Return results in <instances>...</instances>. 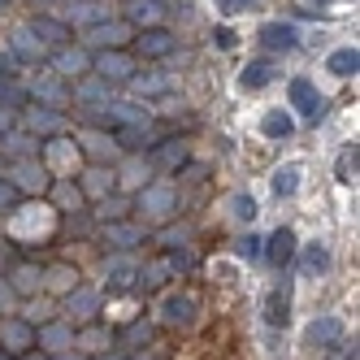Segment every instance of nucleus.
<instances>
[{"label": "nucleus", "instance_id": "obj_1", "mask_svg": "<svg viewBox=\"0 0 360 360\" xmlns=\"http://www.w3.org/2000/svg\"><path fill=\"white\" fill-rule=\"evenodd\" d=\"M91 74H96V79H105L109 87H113V83H131L135 61L126 57L122 48H105V53H96V57H91Z\"/></svg>", "mask_w": 360, "mask_h": 360}, {"label": "nucleus", "instance_id": "obj_2", "mask_svg": "<svg viewBox=\"0 0 360 360\" xmlns=\"http://www.w3.org/2000/svg\"><path fill=\"white\" fill-rule=\"evenodd\" d=\"M96 122L105 126H148V105H135V100H109V105H100Z\"/></svg>", "mask_w": 360, "mask_h": 360}, {"label": "nucleus", "instance_id": "obj_3", "mask_svg": "<svg viewBox=\"0 0 360 360\" xmlns=\"http://www.w3.org/2000/svg\"><path fill=\"white\" fill-rule=\"evenodd\" d=\"M31 96L39 100L44 109H57V113L70 105V91L61 87V74H57V70H39L35 83H31Z\"/></svg>", "mask_w": 360, "mask_h": 360}, {"label": "nucleus", "instance_id": "obj_4", "mask_svg": "<svg viewBox=\"0 0 360 360\" xmlns=\"http://www.w3.org/2000/svg\"><path fill=\"white\" fill-rule=\"evenodd\" d=\"M265 321L269 326H287L291 321V278L287 274L265 291Z\"/></svg>", "mask_w": 360, "mask_h": 360}, {"label": "nucleus", "instance_id": "obj_5", "mask_svg": "<svg viewBox=\"0 0 360 360\" xmlns=\"http://www.w3.org/2000/svg\"><path fill=\"white\" fill-rule=\"evenodd\" d=\"M261 243H265L261 252L269 256V265H274L278 274H282V269H287V265L295 261V230H291V226H278L274 235H269V239H261Z\"/></svg>", "mask_w": 360, "mask_h": 360}, {"label": "nucleus", "instance_id": "obj_6", "mask_svg": "<svg viewBox=\"0 0 360 360\" xmlns=\"http://www.w3.org/2000/svg\"><path fill=\"white\" fill-rule=\"evenodd\" d=\"M87 39L100 44V48H122V44L135 39V27L131 22H117V18H105V22H96V27H87Z\"/></svg>", "mask_w": 360, "mask_h": 360}, {"label": "nucleus", "instance_id": "obj_7", "mask_svg": "<svg viewBox=\"0 0 360 360\" xmlns=\"http://www.w3.org/2000/svg\"><path fill=\"white\" fill-rule=\"evenodd\" d=\"M9 53H13L18 61H27V65H39V61L48 57V48L39 44V35H35L31 27H18V31H9Z\"/></svg>", "mask_w": 360, "mask_h": 360}, {"label": "nucleus", "instance_id": "obj_8", "mask_svg": "<svg viewBox=\"0 0 360 360\" xmlns=\"http://www.w3.org/2000/svg\"><path fill=\"white\" fill-rule=\"evenodd\" d=\"M291 105H300V113H304L308 122H317V117L326 113V96L308 83V79H291Z\"/></svg>", "mask_w": 360, "mask_h": 360}, {"label": "nucleus", "instance_id": "obj_9", "mask_svg": "<svg viewBox=\"0 0 360 360\" xmlns=\"http://www.w3.org/2000/svg\"><path fill=\"white\" fill-rule=\"evenodd\" d=\"M187 165V143L183 139H165L148 148V169H178Z\"/></svg>", "mask_w": 360, "mask_h": 360}, {"label": "nucleus", "instance_id": "obj_10", "mask_svg": "<svg viewBox=\"0 0 360 360\" xmlns=\"http://www.w3.org/2000/svg\"><path fill=\"white\" fill-rule=\"evenodd\" d=\"M53 70L61 74V79H83V74H91V57L83 53V48H57L53 53Z\"/></svg>", "mask_w": 360, "mask_h": 360}, {"label": "nucleus", "instance_id": "obj_11", "mask_svg": "<svg viewBox=\"0 0 360 360\" xmlns=\"http://www.w3.org/2000/svg\"><path fill=\"white\" fill-rule=\"evenodd\" d=\"M343 339V321L339 317H321V321H308V330H304V347H334Z\"/></svg>", "mask_w": 360, "mask_h": 360}, {"label": "nucleus", "instance_id": "obj_12", "mask_svg": "<svg viewBox=\"0 0 360 360\" xmlns=\"http://www.w3.org/2000/svg\"><path fill=\"white\" fill-rule=\"evenodd\" d=\"M0 343H5V352H27V347H35V330H31V321L5 317V321H0Z\"/></svg>", "mask_w": 360, "mask_h": 360}, {"label": "nucleus", "instance_id": "obj_13", "mask_svg": "<svg viewBox=\"0 0 360 360\" xmlns=\"http://www.w3.org/2000/svg\"><path fill=\"white\" fill-rule=\"evenodd\" d=\"M31 31L39 35V44H44V48H65V44H70V35H74V31H70V22L48 18V13H39V18L31 22Z\"/></svg>", "mask_w": 360, "mask_h": 360}, {"label": "nucleus", "instance_id": "obj_14", "mask_svg": "<svg viewBox=\"0 0 360 360\" xmlns=\"http://www.w3.org/2000/svg\"><path fill=\"white\" fill-rule=\"evenodd\" d=\"M161 321L165 326H191V317H195V300L191 295H178V291H169L165 300H161Z\"/></svg>", "mask_w": 360, "mask_h": 360}, {"label": "nucleus", "instance_id": "obj_15", "mask_svg": "<svg viewBox=\"0 0 360 360\" xmlns=\"http://www.w3.org/2000/svg\"><path fill=\"white\" fill-rule=\"evenodd\" d=\"M0 157L31 161V157H39V139L27 135V131H5V135H0Z\"/></svg>", "mask_w": 360, "mask_h": 360}, {"label": "nucleus", "instance_id": "obj_16", "mask_svg": "<svg viewBox=\"0 0 360 360\" xmlns=\"http://www.w3.org/2000/svg\"><path fill=\"white\" fill-rule=\"evenodd\" d=\"M135 48L143 57H169L174 53V35L165 27H143V31H135Z\"/></svg>", "mask_w": 360, "mask_h": 360}, {"label": "nucleus", "instance_id": "obj_17", "mask_svg": "<svg viewBox=\"0 0 360 360\" xmlns=\"http://www.w3.org/2000/svg\"><path fill=\"white\" fill-rule=\"evenodd\" d=\"M22 122H27V131H35V135H57L61 131V113L44 109V105H22Z\"/></svg>", "mask_w": 360, "mask_h": 360}, {"label": "nucleus", "instance_id": "obj_18", "mask_svg": "<svg viewBox=\"0 0 360 360\" xmlns=\"http://www.w3.org/2000/svg\"><path fill=\"white\" fill-rule=\"evenodd\" d=\"M105 278H109V291H126L139 278V261L135 256H113V261H105Z\"/></svg>", "mask_w": 360, "mask_h": 360}, {"label": "nucleus", "instance_id": "obj_19", "mask_svg": "<svg viewBox=\"0 0 360 360\" xmlns=\"http://www.w3.org/2000/svg\"><path fill=\"white\" fill-rule=\"evenodd\" d=\"M109 18L105 0H70L65 5V22H79V27H96V22Z\"/></svg>", "mask_w": 360, "mask_h": 360}, {"label": "nucleus", "instance_id": "obj_20", "mask_svg": "<svg viewBox=\"0 0 360 360\" xmlns=\"http://www.w3.org/2000/svg\"><path fill=\"white\" fill-rule=\"evenodd\" d=\"M174 204H178V191L174 187H143V195H139V209L152 213V217L174 213Z\"/></svg>", "mask_w": 360, "mask_h": 360}, {"label": "nucleus", "instance_id": "obj_21", "mask_svg": "<svg viewBox=\"0 0 360 360\" xmlns=\"http://www.w3.org/2000/svg\"><path fill=\"white\" fill-rule=\"evenodd\" d=\"M165 18V5L161 0H131V9H126V22L139 31V27H161Z\"/></svg>", "mask_w": 360, "mask_h": 360}, {"label": "nucleus", "instance_id": "obj_22", "mask_svg": "<svg viewBox=\"0 0 360 360\" xmlns=\"http://www.w3.org/2000/svg\"><path fill=\"white\" fill-rule=\"evenodd\" d=\"M9 183H13V187H27V191H44L48 183H53V174H48V169H35V157H31V161H18V169H13Z\"/></svg>", "mask_w": 360, "mask_h": 360}, {"label": "nucleus", "instance_id": "obj_23", "mask_svg": "<svg viewBox=\"0 0 360 360\" xmlns=\"http://www.w3.org/2000/svg\"><path fill=\"white\" fill-rule=\"evenodd\" d=\"M35 343L48 347V352H70V347H74V330L61 326V321H48V326L35 334Z\"/></svg>", "mask_w": 360, "mask_h": 360}, {"label": "nucleus", "instance_id": "obj_24", "mask_svg": "<svg viewBox=\"0 0 360 360\" xmlns=\"http://www.w3.org/2000/svg\"><path fill=\"white\" fill-rule=\"evenodd\" d=\"M65 308L74 313V321H91V317H96V308H100V295L87 291V287H74V291L65 295Z\"/></svg>", "mask_w": 360, "mask_h": 360}, {"label": "nucleus", "instance_id": "obj_25", "mask_svg": "<svg viewBox=\"0 0 360 360\" xmlns=\"http://www.w3.org/2000/svg\"><path fill=\"white\" fill-rule=\"evenodd\" d=\"M74 96H79L83 105H96V109L113 100V96H109V83H105V79H96V74H83V79H79V87H74Z\"/></svg>", "mask_w": 360, "mask_h": 360}, {"label": "nucleus", "instance_id": "obj_26", "mask_svg": "<svg viewBox=\"0 0 360 360\" xmlns=\"http://www.w3.org/2000/svg\"><path fill=\"white\" fill-rule=\"evenodd\" d=\"M278 79V70H274V61H248V70L239 74V83H243V91H261L265 83H274Z\"/></svg>", "mask_w": 360, "mask_h": 360}, {"label": "nucleus", "instance_id": "obj_27", "mask_svg": "<svg viewBox=\"0 0 360 360\" xmlns=\"http://www.w3.org/2000/svg\"><path fill=\"white\" fill-rule=\"evenodd\" d=\"M300 269H304V278H321L326 269H330V248L317 239V243H308L304 248V256H300Z\"/></svg>", "mask_w": 360, "mask_h": 360}, {"label": "nucleus", "instance_id": "obj_28", "mask_svg": "<svg viewBox=\"0 0 360 360\" xmlns=\"http://www.w3.org/2000/svg\"><path fill=\"white\" fill-rule=\"evenodd\" d=\"M261 44L287 53V48H295V27H291V22H265V27H261Z\"/></svg>", "mask_w": 360, "mask_h": 360}, {"label": "nucleus", "instance_id": "obj_29", "mask_svg": "<svg viewBox=\"0 0 360 360\" xmlns=\"http://www.w3.org/2000/svg\"><path fill=\"white\" fill-rule=\"evenodd\" d=\"M105 243H113V248H135V243H143V230L135 221H113V226H105Z\"/></svg>", "mask_w": 360, "mask_h": 360}, {"label": "nucleus", "instance_id": "obj_30", "mask_svg": "<svg viewBox=\"0 0 360 360\" xmlns=\"http://www.w3.org/2000/svg\"><path fill=\"white\" fill-rule=\"evenodd\" d=\"M9 287H13V295H35V291L44 287V274H39L35 265H18V269H13V282H9Z\"/></svg>", "mask_w": 360, "mask_h": 360}, {"label": "nucleus", "instance_id": "obj_31", "mask_svg": "<svg viewBox=\"0 0 360 360\" xmlns=\"http://www.w3.org/2000/svg\"><path fill=\"white\" fill-rule=\"evenodd\" d=\"M326 70H330V74H339V79H347V74L360 70V53H356V48H339V53H330Z\"/></svg>", "mask_w": 360, "mask_h": 360}, {"label": "nucleus", "instance_id": "obj_32", "mask_svg": "<svg viewBox=\"0 0 360 360\" xmlns=\"http://www.w3.org/2000/svg\"><path fill=\"white\" fill-rule=\"evenodd\" d=\"M261 131L269 135V139H291V131H295V122L282 113V109H274V113H265V122H261Z\"/></svg>", "mask_w": 360, "mask_h": 360}, {"label": "nucleus", "instance_id": "obj_33", "mask_svg": "<svg viewBox=\"0 0 360 360\" xmlns=\"http://www.w3.org/2000/svg\"><path fill=\"white\" fill-rule=\"evenodd\" d=\"M113 187V174L105 169V165H91L87 174H83V195H105Z\"/></svg>", "mask_w": 360, "mask_h": 360}, {"label": "nucleus", "instance_id": "obj_34", "mask_svg": "<svg viewBox=\"0 0 360 360\" xmlns=\"http://www.w3.org/2000/svg\"><path fill=\"white\" fill-rule=\"evenodd\" d=\"M131 87L139 96H161V91H169V79H161V74H131Z\"/></svg>", "mask_w": 360, "mask_h": 360}, {"label": "nucleus", "instance_id": "obj_35", "mask_svg": "<svg viewBox=\"0 0 360 360\" xmlns=\"http://www.w3.org/2000/svg\"><path fill=\"white\" fill-rule=\"evenodd\" d=\"M295 187H300V165H282L274 174V195H295Z\"/></svg>", "mask_w": 360, "mask_h": 360}, {"label": "nucleus", "instance_id": "obj_36", "mask_svg": "<svg viewBox=\"0 0 360 360\" xmlns=\"http://www.w3.org/2000/svg\"><path fill=\"white\" fill-rule=\"evenodd\" d=\"M109 343H113V334H109V330H100V326L79 334V347H83V352H91V356H96V352H109Z\"/></svg>", "mask_w": 360, "mask_h": 360}, {"label": "nucleus", "instance_id": "obj_37", "mask_svg": "<svg viewBox=\"0 0 360 360\" xmlns=\"http://www.w3.org/2000/svg\"><path fill=\"white\" fill-rule=\"evenodd\" d=\"M122 152H139L143 143H148V135H143V126H117V139H113Z\"/></svg>", "mask_w": 360, "mask_h": 360}, {"label": "nucleus", "instance_id": "obj_38", "mask_svg": "<svg viewBox=\"0 0 360 360\" xmlns=\"http://www.w3.org/2000/svg\"><path fill=\"white\" fill-rule=\"evenodd\" d=\"M22 105H27V91H22L18 83H9V79H0V109H22Z\"/></svg>", "mask_w": 360, "mask_h": 360}, {"label": "nucleus", "instance_id": "obj_39", "mask_svg": "<svg viewBox=\"0 0 360 360\" xmlns=\"http://www.w3.org/2000/svg\"><path fill=\"white\" fill-rule=\"evenodd\" d=\"M356 161H360L356 143H352V148H343V152H339V169H334V178H339V183H352V178H356Z\"/></svg>", "mask_w": 360, "mask_h": 360}, {"label": "nucleus", "instance_id": "obj_40", "mask_svg": "<svg viewBox=\"0 0 360 360\" xmlns=\"http://www.w3.org/2000/svg\"><path fill=\"white\" fill-rule=\"evenodd\" d=\"M148 339H152V326H148V321H131V330L122 334L126 352H131V347H139V343H148Z\"/></svg>", "mask_w": 360, "mask_h": 360}, {"label": "nucleus", "instance_id": "obj_41", "mask_svg": "<svg viewBox=\"0 0 360 360\" xmlns=\"http://www.w3.org/2000/svg\"><path fill=\"white\" fill-rule=\"evenodd\" d=\"M83 152H91L96 161H109L113 157V143H105V135H83Z\"/></svg>", "mask_w": 360, "mask_h": 360}, {"label": "nucleus", "instance_id": "obj_42", "mask_svg": "<svg viewBox=\"0 0 360 360\" xmlns=\"http://www.w3.org/2000/svg\"><path fill=\"white\" fill-rule=\"evenodd\" d=\"M57 200H61V213H70V204H74V209L83 204V191H79V187H70V183H61V178H57Z\"/></svg>", "mask_w": 360, "mask_h": 360}, {"label": "nucleus", "instance_id": "obj_43", "mask_svg": "<svg viewBox=\"0 0 360 360\" xmlns=\"http://www.w3.org/2000/svg\"><path fill=\"white\" fill-rule=\"evenodd\" d=\"M230 213H235L239 221H252L256 217V200L252 195H235V200H230Z\"/></svg>", "mask_w": 360, "mask_h": 360}, {"label": "nucleus", "instance_id": "obj_44", "mask_svg": "<svg viewBox=\"0 0 360 360\" xmlns=\"http://www.w3.org/2000/svg\"><path fill=\"white\" fill-rule=\"evenodd\" d=\"M18 209V187L9 178H0V213H13Z\"/></svg>", "mask_w": 360, "mask_h": 360}, {"label": "nucleus", "instance_id": "obj_45", "mask_svg": "<svg viewBox=\"0 0 360 360\" xmlns=\"http://www.w3.org/2000/svg\"><path fill=\"white\" fill-rule=\"evenodd\" d=\"M48 278H53V287H61V291H74V278H79V274H74L70 265H57V269H48Z\"/></svg>", "mask_w": 360, "mask_h": 360}, {"label": "nucleus", "instance_id": "obj_46", "mask_svg": "<svg viewBox=\"0 0 360 360\" xmlns=\"http://www.w3.org/2000/svg\"><path fill=\"white\" fill-rule=\"evenodd\" d=\"M100 217H113V221H122L126 217V200H100Z\"/></svg>", "mask_w": 360, "mask_h": 360}, {"label": "nucleus", "instance_id": "obj_47", "mask_svg": "<svg viewBox=\"0 0 360 360\" xmlns=\"http://www.w3.org/2000/svg\"><path fill=\"white\" fill-rule=\"evenodd\" d=\"M243 261H256L261 256V235H248V239H239V248H235Z\"/></svg>", "mask_w": 360, "mask_h": 360}, {"label": "nucleus", "instance_id": "obj_48", "mask_svg": "<svg viewBox=\"0 0 360 360\" xmlns=\"http://www.w3.org/2000/svg\"><path fill=\"white\" fill-rule=\"evenodd\" d=\"M122 174H126V187H143L148 183V161H143V169L131 165V169H122Z\"/></svg>", "mask_w": 360, "mask_h": 360}, {"label": "nucleus", "instance_id": "obj_49", "mask_svg": "<svg viewBox=\"0 0 360 360\" xmlns=\"http://www.w3.org/2000/svg\"><path fill=\"white\" fill-rule=\"evenodd\" d=\"M9 304H13V287L0 278V313H9Z\"/></svg>", "mask_w": 360, "mask_h": 360}, {"label": "nucleus", "instance_id": "obj_50", "mask_svg": "<svg viewBox=\"0 0 360 360\" xmlns=\"http://www.w3.org/2000/svg\"><path fill=\"white\" fill-rule=\"evenodd\" d=\"M0 74H18V57L9 53V48H5V53H0Z\"/></svg>", "mask_w": 360, "mask_h": 360}, {"label": "nucleus", "instance_id": "obj_51", "mask_svg": "<svg viewBox=\"0 0 360 360\" xmlns=\"http://www.w3.org/2000/svg\"><path fill=\"white\" fill-rule=\"evenodd\" d=\"M256 0H226V13H243V9H252Z\"/></svg>", "mask_w": 360, "mask_h": 360}, {"label": "nucleus", "instance_id": "obj_52", "mask_svg": "<svg viewBox=\"0 0 360 360\" xmlns=\"http://www.w3.org/2000/svg\"><path fill=\"white\" fill-rule=\"evenodd\" d=\"M217 44H221V48H235V31L221 27V31H217Z\"/></svg>", "mask_w": 360, "mask_h": 360}, {"label": "nucleus", "instance_id": "obj_53", "mask_svg": "<svg viewBox=\"0 0 360 360\" xmlns=\"http://www.w3.org/2000/svg\"><path fill=\"white\" fill-rule=\"evenodd\" d=\"M9 126H13V109H0V135H5Z\"/></svg>", "mask_w": 360, "mask_h": 360}, {"label": "nucleus", "instance_id": "obj_54", "mask_svg": "<svg viewBox=\"0 0 360 360\" xmlns=\"http://www.w3.org/2000/svg\"><path fill=\"white\" fill-rule=\"evenodd\" d=\"M57 360H87V356H79V352H57Z\"/></svg>", "mask_w": 360, "mask_h": 360}, {"label": "nucleus", "instance_id": "obj_55", "mask_svg": "<svg viewBox=\"0 0 360 360\" xmlns=\"http://www.w3.org/2000/svg\"><path fill=\"white\" fill-rule=\"evenodd\" d=\"M22 360H44V356L39 352H22Z\"/></svg>", "mask_w": 360, "mask_h": 360}, {"label": "nucleus", "instance_id": "obj_56", "mask_svg": "<svg viewBox=\"0 0 360 360\" xmlns=\"http://www.w3.org/2000/svg\"><path fill=\"white\" fill-rule=\"evenodd\" d=\"M9 261V248H0V265H5Z\"/></svg>", "mask_w": 360, "mask_h": 360}, {"label": "nucleus", "instance_id": "obj_57", "mask_svg": "<svg viewBox=\"0 0 360 360\" xmlns=\"http://www.w3.org/2000/svg\"><path fill=\"white\" fill-rule=\"evenodd\" d=\"M0 360H13V356H9V352H5V347H0Z\"/></svg>", "mask_w": 360, "mask_h": 360}, {"label": "nucleus", "instance_id": "obj_58", "mask_svg": "<svg viewBox=\"0 0 360 360\" xmlns=\"http://www.w3.org/2000/svg\"><path fill=\"white\" fill-rule=\"evenodd\" d=\"M308 5H330V0H308Z\"/></svg>", "mask_w": 360, "mask_h": 360}, {"label": "nucleus", "instance_id": "obj_59", "mask_svg": "<svg viewBox=\"0 0 360 360\" xmlns=\"http://www.w3.org/2000/svg\"><path fill=\"white\" fill-rule=\"evenodd\" d=\"M5 5H13V0H0V9H5Z\"/></svg>", "mask_w": 360, "mask_h": 360}]
</instances>
